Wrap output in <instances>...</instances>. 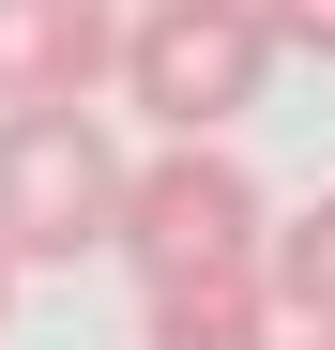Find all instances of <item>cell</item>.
<instances>
[{
    "mask_svg": "<svg viewBox=\"0 0 335 350\" xmlns=\"http://www.w3.org/2000/svg\"><path fill=\"white\" fill-rule=\"evenodd\" d=\"M152 350H274V289L259 259H213V274H152Z\"/></svg>",
    "mask_w": 335,
    "mask_h": 350,
    "instance_id": "5b68a950",
    "label": "cell"
},
{
    "mask_svg": "<svg viewBox=\"0 0 335 350\" xmlns=\"http://www.w3.org/2000/svg\"><path fill=\"white\" fill-rule=\"evenodd\" d=\"M122 62V0H0V107H92Z\"/></svg>",
    "mask_w": 335,
    "mask_h": 350,
    "instance_id": "277c9868",
    "label": "cell"
},
{
    "mask_svg": "<svg viewBox=\"0 0 335 350\" xmlns=\"http://www.w3.org/2000/svg\"><path fill=\"white\" fill-rule=\"evenodd\" d=\"M274 350H335V335H274Z\"/></svg>",
    "mask_w": 335,
    "mask_h": 350,
    "instance_id": "9c48e42d",
    "label": "cell"
},
{
    "mask_svg": "<svg viewBox=\"0 0 335 350\" xmlns=\"http://www.w3.org/2000/svg\"><path fill=\"white\" fill-rule=\"evenodd\" d=\"M259 289H274V335H335V198L259 228Z\"/></svg>",
    "mask_w": 335,
    "mask_h": 350,
    "instance_id": "8992f818",
    "label": "cell"
},
{
    "mask_svg": "<svg viewBox=\"0 0 335 350\" xmlns=\"http://www.w3.org/2000/svg\"><path fill=\"white\" fill-rule=\"evenodd\" d=\"M0 320H16V259H0Z\"/></svg>",
    "mask_w": 335,
    "mask_h": 350,
    "instance_id": "ba28073f",
    "label": "cell"
},
{
    "mask_svg": "<svg viewBox=\"0 0 335 350\" xmlns=\"http://www.w3.org/2000/svg\"><path fill=\"white\" fill-rule=\"evenodd\" d=\"M259 31H274V62H290V46L335 62V0H259Z\"/></svg>",
    "mask_w": 335,
    "mask_h": 350,
    "instance_id": "52a82bcc",
    "label": "cell"
},
{
    "mask_svg": "<svg viewBox=\"0 0 335 350\" xmlns=\"http://www.w3.org/2000/svg\"><path fill=\"white\" fill-rule=\"evenodd\" d=\"M122 213V152L92 107H0V259H107Z\"/></svg>",
    "mask_w": 335,
    "mask_h": 350,
    "instance_id": "7a4b0ae2",
    "label": "cell"
},
{
    "mask_svg": "<svg viewBox=\"0 0 335 350\" xmlns=\"http://www.w3.org/2000/svg\"><path fill=\"white\" fill-rule=\"evenodd\" d=\"M107 77H122V107L152 137H229L274 92V31H259V0H137Z\"/></svg>",
    "mask_w": 335,
    "mask_h": 350,
    "instance_id": "6da1fadb",
    "label": "cell"
},
{
    "mask_svg": "<svg viewBox=\"0 0 335 350\" xmlns=\"http://www.w3.org/2000/svg\"><path fill=\"white\" fill-rule=\"evenodd\" d=\"M259 183H244V152L229 137H168L152 167H122V213H107V244L137 259V289L152 274H213V259H259Z\"/></svg>",
    "mask_w": 335,
    "mask_h": 350,
    "instance_id": "3957f363",
    "label": "cell"
}]
</instances>
